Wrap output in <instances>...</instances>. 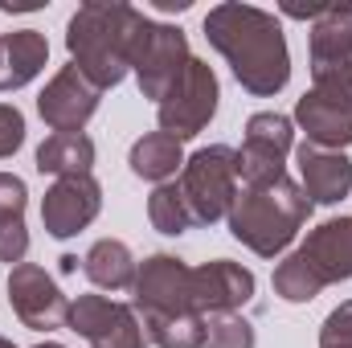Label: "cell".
<instances>
[{"label": "cell", "mask_w": 352, "mask_h": 348, "mask_svg": "<svg viewBox=\"0 0 352 348\" xmlns=\"http://www.w3.org/2000/svg\"><path fill=\"white\" fill-rule=\"evenodd\" d=\"M209 45L230 62L238 87L254 98H270L291 83V54L274 12L254 4H217L205 12Z\"/></svg>", "instance_id": "1"}, {"label": "cell", "mask_w": 352, "mask_h": 348, "mask_svg": "<svg viewBox=\"0 0 352 348\" xmlns=\"http://www.w3.org/2000/svg\"><path fill=\"white\" fill-rule=\"evenodd\" d=\"M144 12L123 0H90L66 25L70 66H78L98 90L119 87L131 74V45Z\"/></svg>", "instance_id": "2"}, {"label": "cell", "mask_w": 352, "mask_h": 348, "mask_svg": "<svg viewBox=\"0 0 352 348\" xmlns=\"http://www.w3.org/2000/svg\"><path fill=\"white\" fill-rule=\"evenodd\" d=\"M307 213H311L307 193L291 176H278L270 184H246L234 197L226 221H230L234 242H242L258 259H274V254H283L295 242V234L303 230Z\"/></svg>", "instance_id": "3"}, {"label": "cell", "mask_w": 352, "mask_h": 348, "mask_svg": "<svg viewBox=\"0 0 352 348\" xmlns=\"http://www.w3.org/2000/svg\"><path fill=\"white\" fill-rule=\"evenodd\" d=\"M180 193L192 213V226H213L230 217V205L238 197V152L230 144H209L192 152L180 168Z\"/></svg>", "instance_id": "4"}, {"label": "cell", "mask_w": 352, "mask_h": 348, "mask_svg": "<svg viewBox=\"0 0 352 348\" xmlns=\"http://www.w3.org/2000/svg\"><path fill=\"white\" fill-rule=\"evenodd\" d=\"M188 62H192V54H188L184 29L164 25V21H152V17L140 21L135 45H131V74H135L144 98L160 102V98L173 90L176 78L184 74Z\"/></svg>", "instance_id": "5"}, {"label": "cell", "mask_w": 352, "mask_h": 348, "mask_svg": "<svg viewBox=\"0 0 352 348\" xmlns=\"http://www.w3.org/2000/svg\"><path fill=\"white\" fill-rule=\"evenodd\" d=\"M311 90L352 102V8H324L307 33Z\"/></svg>", "instance_id": "6"}, {"label": "cell", "mask_w": 352, "mask_h": 348, "mask_svg": "<svg viewBox=\"0 0 352 348\" xmlns=\"http://www.w3.org/2000/svg\"><path fill=\"white\" fill-rule=\"evenodd\" d=\"M217 98H221V87H217V74L209 62L192 58L184 66V74L173 83V90L156 102V115H160V131H168L173 140H192L209 127V119L217 115Z\"/></svg>", "instance_id": "7"}, {"label": "cell", "mask_w": 352, "mask_h": 348, "mask_svg": "<svg viewBox=\"0 0 352 348\" xmlns=\"http://www.w3.org/2000/svg\"><path fill=\"white\" fill-rule=\"evenodd\" d=\"M131 307L140 320L197 316L192 307V266L176 254H152L140 262L131 283Z\"/></svg>", "instance_id": "8"}, {"label": "cell", "mask_w": 352, "mask_h": 348, "mask_svg": "<svg viewBox=\"0 0 352 348\" xmlns=\"http://www.w3.org/2000/svg\"><path fill=\"white\" fill-rule=\"evenodd\" d=\"M291 148H295V123L287 115H278V111L250 115L246 119V140H242V148H234L242 184H270V180L287 176L283 164H287Z\"/></svg>", "instance_id": "9"}, {"label": "cell", "mask_w": 352, "mask_h": 348, "mask_svg": "<svg viewBox=\"0 0 352 348\" xmlns=\"http://www.w3.org/2000/svg\"><path fill=\"white\" fill-rule=\"evenodd\" d=\"M70 332H78L90 348H144V328L131 303H115L107 295H78L70 303Z\"/></svg>", "instance_id": "10"}, {"label": "cell", "mask_w": 352, "mask_h": 348, "mask_svg": "<svg viewBox=\"0 0 352 348\" xmlns=\"http://www.w3.org/2000/svg\"><path fill=\"white\" fill-rule=\"evenodd\" d=\"M8 299L16 320L33 332H58L70 320V299L37 262H21L8 270Z\"/></svg>", "instance_id": "11"}, {"label": "cell", "mask_w": 352, "mask_h": 348, "mask_svg": "<svg viewBox=\"0 0 352 348\" xmlns=\"http://www.w3.org/2000/svg\"><path fill=\"white\" fill-rule=\"evenodd\" d=\"M102 209V184L94 180V173L87 176H62L45 188L41 197V226L50 238H74L82 234L90 221Z\"/></svg>", "instance_id": "12"}, {"label": "cell", "mask_w": 352, "mask_h": 348, "mask_svg": "<svg viewBox=\"0 0 352 348\" xmlns=\"http://www.w3.org/2000/svg\"><path fill=\"white\" fill-rule=\"evenodd\" d=\"M102 90L90 83L78 66H62L45 90L37 94V115L54 127V131H82L90 123V115L98 111Z\"/></svg>", "instance_id": "13"}, {"label": "cell", "mask_w": 352, "mask_h": 348, "mask_svg": "<svg viewBox=\"0 0 352 348\" xmlns=\"http://www.w3.org/2000/svg\"><path fill=\"white\" fill-rule=\"evenodd\" d=\"M254 299V274L242 262L213 259L205 266H192V307L197 316H230L242 312Z\"/></svg>", "instance_id": "14"}, {"label": "cell", "mask_w": 352, "mask_h": 348, "mask_svg": "<svg viewBox=\"0 0 352 348\" xmlns=\"http://www.w3.org/2000/svg\"><path fill=\"white\" fill-rule=\"evenodd\" d=\"M295 254L311 270L320 291L352 279V217H328L324 226H316L307 234V242Z\"/></svg>", "instance_id": "15"}, {"label": "cell", "mask_w": 352, "mask_h": 348, "mask_svg": "<svg viewBox=\"0 0 352 348\" xmlns=\"http://www.w3.org/2000/svg\"><path fill=\"white\" fill-rule=\"evenodd\" d=\"M299 160V188L307 193L311 205H340L352 188V160L344 152H328L316 144H299L295 148Z\"/></svg>", "instance_id": "16"}, {"label": "cell", "mask_w": 352, "mask_h": 348, "mask_svg": "<svg viewBox=\"0 0 352 348\" xmlns=\"http://www.w3.org/2000/svg\"><path fill=\"white\" fill-rule=\"evenodd\" d=\"M307 135V144L316 148H328V152H344L352 144V102L340 98H328L320 90H307L299 102H295V119Z\"/></svg>", "instance_id": "17"}, {"label": "cell", "mask_w": 352, "mask_h": 348, "mask_svg": "<svg viewBox=\"0 0 352 348\" xmlns=\"http://www.w3.org/2000/svg\"><path fill=\"white\" fill-rule=\"evenodd\" d=\"M50 62V41L37 29H12L0 37V90L29 87Z\"/></svg>", "instance_id": "18"}, {"label": "cell", "mask_w": 352, "mask_h": 348, "mask_svg": "<svg viewBox=\"0 0 352 348\" xmlns=\"http://www.w3.org/2000/svg\"><path fill=\"white\" fill-rule=\"evenodd\" d=\"M37 173L41 176H87L94 168V140L87 131H54L45 135V144L37 148Z\"/></svg>", "instance_id": "19"}, {"label": "cell", "mask_w": 352, "mask_h": 348, "mask_svg": "<svg viewBox=\"0 0 352 348\" xmlns=\"http://www.w3.org/2000/svg\"><path fill=\"white\" fill-rule=\"evenodd\" d=\"M82 270H87L90 283L102 287V291H131L140 262H135V254H131L127 242H119V238H98L87 250V259H82Z\"/></svg>", "instance_id": "20"}, {"label": "cell", "mask_w": 352, "mask_h": 348, "mask_svg": "<svg viewBox=\"0 0 352 348\" xmlns=\"http://www.w3.org/2000/svg\"><path fill=\"white\" fill-rule=\"evenodd\" d=\"M131 173L140 180H152V184H168V176H176L184 168V152H180V140H173L168 131H148L131 144V156H127Z\"/></svg>", "instance_id": "21"}, {"label": "cell", "mask_w": 352, "mask_h": 348, "mask_svg": "<svg viewBox=\"0 0 352 348\" xmlns=\"http://www.w3.org/2000/svg\"><path fill=\"white\" fill-rule=\"evenodd\" d=\"M144 340L156 348H205V316H164V320H140Z\"/></svg>", "instance_id": "22"}, {"label": "cell", "mask_w": 352, "mask_h": 348, "mask_svg": "<svg viewBox=\"0 0 352 348\" xmlns=\"http://www.w3.org/2000/svg\"><path fill=\"white\" fill-rule=\"evenodd\" d=\"M148 221H152V230H160L168 238H180V234L192 230V213L184 205L180 184H156L152 188V197H148Z\"/></svg>", "instance_id": "23"}, {"label": "cell", "mask_w": 352, "mask_h": 348, "mask_svg": "<svg viewBox=\"0 0 352 348\" xmlns=\"http://www.w3.org/2000/svg\"><path fill=\"white\" fill-rule=\"evenodd\" d=\"M205 348H254V324L238 312L230 316H209Z\"/></svg>", "instance_id": "24"}, {"label": "cell", "mask_w": 352, "mask_h": 348, "mask_svg": "<svg viewBox=\"0 0 352 348\" xmlns=\"http://www.w3.org/2000/svg\"><path fill=\"white\" fill-rule=\"evenodd\" d=\"M29 254V226H25V217H0V262H8V270L12 266H21Z\"/></svg>", "instance_id": "25"}, {"label": "cell", "mask_w": 352, "mask_h": 348, "mask_svg": "<svg viewBox=\"0 0 352 348\" xmlns=\"http://www.w3.org/2000/svg\"><path fill=\"white\" fill-rule=\"evenodd\" d=\"M320 348H352V299L328 312L320 328Z\"/></svg>", "instance_id": "26"}, {"label": "cell", "mask_w": 352, "mask_h": 348, "mask_svg": "<svg viewBox=\"0 0 352 348\" xmlns=\"http://www.w3.org/2000/svg\"><path fill=\"white\" fill-rule=\"evenodd\" d=\"M25 144V115L12 102H0V160H8Z\"/></svg>", "instance_id": "27"}, {"label": "cell", "mask_w": 352, "mask_h": 348, "mask_svg": "<svg viewBox=\"0 0 352 348\" xmlns=\"http://www.w3.org/2000/svg\"><path fill=\"white\" fill-rule=\"evenodd\" d=\"M25 205H29L25 180L12 173H0V217H25Z\"/></svg>", "instance_id": "28"}, {"label": "cell", "mask_w": 352, "mask_h": 348, "mask_svg": "<svg viewBox=\"0 0 352 348\" xmlns=\"http://www.w3.org/2000/svg\"><path fill=\"white\" fill-rule=\"evenodd\" d=\"M62 270H66V274H70V270H78V259H74V254H62Z\"/></svg>", "instance_id": "29"}, {"label": "cell", "mask_w": 352, "mask_h": 348, "mask_svg": "<svg viewBox=\"0 0 352 348\" xmlns=\"http://www.w3.org/2000/svg\"><path fill=\"white\" fill-rule=\"evenodd\" d=\"M33 348H66V345H54V340H45V345H33Z\"/></svg>", "instance_id": "30"}, {"label": "cell", "mask_w": 352, "mask_h": 348, "mask_svg": "<svg viewBox=\"0 0 352 348\" xmlns=\"http://www.w3.org/2000/svg\"><path fill=\"white\" fill-rule=\"evenodd\" d=\"M0 348H16V345H12V340H4V336H0Z\"/></svg>", "instance_id": "31"}]
</instances>
